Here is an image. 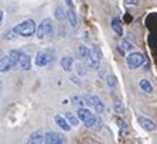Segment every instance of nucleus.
<instances>
[{"label":"nucleus","instance_id":"obj_29","mask_svg":"<svg viewBox=\"0 0 157 144\" xmlns=\"http://www.w3.org/2000/svg\"><path fill=\"white\" fill-rule=\"evenodd\" d=\"M2 21H3V11L0 10V24H2Z\"/></svg>","mask_w":157,"mask_h":144},{"label":"nucleus","instance_id":"obj_18","mask_svg":"<svg viewBox=\"0 0 157 144\" xmlns=\"http://www.w3.org/2000/svg\"><path fill=\"white\" fill-rule=\"evenodd\" d=\"M72 65H74V59L72 57H64L61 59V66L64 71H71V68H72Z\"/></svg>","mask_w":157,"mask_h":144},{"label":"nucleus","instance_id":"obj_27","mask_svg":"<svg viewBox=\"0 0 157 144\" xmlns=\"http://www.w3.org/2000/svg\"><path fill=\"white\" fill-rule=\"evenodd\" d=\"M124 3L128 4V6H137L139 0H124Z\"/></svg>","mask_w":157,"mask_h":144},{"label":"nucleus","instance_id":"obj_10","mask_svg":"<svg viewBox=\"0 0 157 144\" xmlns=\"http://www.w3.org/2000/svg\"><path fill=\"white\" fill-rule=\"evenodd\" d=\"M14 65L11 62V59L9 58V55H4L2 59H0V72H7L13 68Z\"/></svg>","mask_w":157,"mask_h":144},{"label":"nucleus","instance_id":"obj_22","mask_svg":"<svg viewBox=\"0 0 157 144\" xmlns=\"http://www.w3.org/2000/svg\"><path fill=\"white\" fill-rule=\"evenodd\" d=\"M65 17H67V11H64V9L58 6V7L55 9V18L61 21V20H64Z\"/></svg>","mask_w":157,"mask_h":144},{"label":"nucleus","instance_id":"obj_25","mask_svg":"<svg viewBox=\"0 0 157 144\" xmlns=\"http://www.w3.org/2000/svg\"><path fill=\"white\" fill-rule=\"evenodd\" d=\"M77 72L78 75H85L86 74V71H85V66L82 64H77Z\"/></svg>","mask_w":157,"mask_h":144},{"label":"nucleus","instance_id":"obj_11","mask_svg":"<svg viewBox=\"0 0 157 144\" xmlns=\"http://www.w3.org/2000/svg\"><path fill=\"white\" fill-rule=\"evenodd\" d=\"M18 66H20L23 71L31 69V59H30V55H27L26 52H23L21 58H20V62H18Z\"/></svg>","mask_w":157,"mask_h":144},{"label":"nucleus","instance_id":"obj_14","mask_svg":"<svg viewBox=\"0 0 157 144\" xmlns=\"http://www.w3.org/2000/svg\"><path fill=\"white\" fill-rule=\"evenodd\" d=\"M54 119H55V123H57V126H59L62 130H64V131H70L71 127H72L70 123L67 122L65 117H62V116H58V115H57Z\"/></svg>","mask_w":157,"mask_h":144},{"label":"nucleus","instance_id":"obj_23","mask_svg":"<svg viewBox=\"0 0 157 144\" xmlns=\"http://www.w3.org/2000/svg\"><path fill=\"white\" fill-rule=\"evenodd\" d=\"M106 83H108V86L109 88H115L117 85V79L115 75H108L106 76Z\"/></svg>","mask_w":157,"mask_h":144},{"label":"nucleus","instance_id":"obj_3","mask_svg":"<svg viewBox=\"0 0 157 144\" xmlns=\"http://www.w3.org/2000/svg\"><path fill=\"white\" fill-rule=\"evenodd\" d=\"M144 55L142 52H130L126 57V64H128L129 69H137L139 66H142L144 64Z\"/></svg>","mask_w":157,"mask_h":144},{"label":"nucleus","instance_id":"obj_2","mask_svg":"<svg viewBox=\"0 0 157 144\" xmlns=\"http://www.w3.org/2000/svg\"><path fill=\"white\" fill-rule=\"evenodd\" d=\"M13 31L17 34V36H21V37H31L34 32H37V25H36V21L31 20V18H27L24 21L18 23L16 25Z\"/></svg>","mask_w":157,"mask_h":144},{"label":"nucleus","instance_id":"obj_5","mask_svg":"<svg viewBox=\"0 0 157 144\" xmlns=\"http://www.w3.org/2000/svg\"><path fill=\"white\" fill-rule=\"evenodd\" d=\"M52 32V23L50 18H44L43 21L38 24V27H37V37L38 38H45L47 36H50Z\"/></svg>","mask_w":157,"mask_h":144},{"label":"nucleus","instance_id":"obj_17","mask_svg":"<svg viewBox=\"0 0 157 144\" xmlns=\"http://www.w3.org/2000/svg\"><path fill=\"white\" fill-rule=\"evenodd\" d=\"M133 50V44L130 43V41L128 40H122L121 44H119V51H121L122 54H124V52H130V51Z\"/></svg>","mask_w":157,"mask_h":144},{"label":"nucleus","instance_id":"obj_1","mask_svg":"<svg viewBox=\"0 0 157 144\" xmlns=\"http://www.w3.org/2000/svg\"><path fill=\"white\" fill-rule=\"evenodd\" d=\"M77 115H78V119L84 123L86 127L94 129V130H101V127H102V120H101V117L94 115V113H92L91 110H88L86 108H79Z\"/></svg>","mask_w":157,"mask_h":144},{"label":"nucleus","instance_id":"obj_16","mask_svg":"<svg viewBox=\"0 0 157 144\" xmlns=\"http://www.w3.org/2000/svg\"><path fill=\"white\" fill-rule=\"evenodd\" d=\"M67 18H68V21H70V24L72 27H78V16L74 9H68L67 10Z\"/></svg>","mask_w":157,"mask_h":144},{"label":"nucleus","instance_id":"obj_26","mask_svg":"<svg viewBox=\"0 0 157 144\" xmlns=\"http://www.w3.org/2000/svg\"><path fill=\"white\" fill-rule=\"evenodd\" d=\"M13 34H16V32L13 31V30H11V31H7V32H6V34H4V37H3V38H4V40H14L16 37L13 36Z\"/></svg>","mask_w":157,"mask_h":144},{"label":"nucleus","instance_id":"obj_13","mask_svg":"<svg viewBox=\"0 0 157 144\" xmlns=\"http://www.w3.org/2000/svg\"><path fill=\"white\" fill-rule=\"evenodd\" d=\"M110 27H112V30L115 31L116 36H123V27H122V23H121V20H119L117 17L112 18V21H110Z\"/></svg>","mask_w":157,"mask_h":144},{"label":"nucleus","instance_id":"obj_9","mask_svg":"<svg viewBox=\"0 0 157 144\" xmlns=\"http://www.w3.org/2000/svg\"><path fill=\"white\" fill-rule=\"evenodd\" d=\"M44 141H45V134L41 130H36V131L30 134L29 144H43Z\"/></svg>","mask_w":157,"mask_h":144},{"label":"nucleus","instance_id":"obj_24","mask_svg":"<svg viewBox=\"0 0 157 144\" xmlns=\"http://www.w3.org/2000/svg\"><path fill=\"white\" fill-rule=\"evenodd\" d=\"M113 109H115V112L119 113V115H122V113L124 112L123 103H122L121 100H115V103H113Z\"/></svg>","mask_w":157,"mask_h":144},{"label":"nucleus","instance_id":"obj_28","mask_svg":"<svg viewBox=\"0 0 157 144\" xmlns=\"http://www.w3.org/2000/svg\"><path fill=\"white\" fill-rule=\"evenodd\" d=\"M65 3H67V6L70 9H74V2L72 0H65Z\"/></svg>","mask_w":157,"mask_h":144},{"label":"nucleus","instance_id":"obj_7","mask_svg":"<svg viewBox=\"0 0 157 144\" xmlns=\"http://www.w3.org/2000/svg\"><path fill=\"white\" fill-rule=\"evenodd\" d=\"M45 144H64V136L61 133H57V131H48L45 133Z\"/></svg>","mask_w":157,"mask_h":144},{"label":"nucleus","instance_id":"obj_21","mask_svg":"<svg viewBox=\"0 0 157 144\" xmlns=\"http://www.w3.org/2000/svg\"><path fill=\"white\" fill-rule=\"evenodd\" d=\"M65 119H67V122L70 123L71 126H78V123H79L78 116H75L74 113H71V112H67L65 113Z\"/></svg>","mask_w":157,"mask_h":144},{"label":"nucleus","instance_id":"obj_4","mask_svg":"<svg viewBox=\"0 0 157 144\" xmlns=\"http://www.w3.org/2000/svg\"><path fill=\"white\" fill-rule=\"evenodd\" d=\"M54 59V51L52 50H41L36 55V64L38 66H45Z\"/></svg>","mask_w":157,"mask_h":144},{"label":"nucleus","instance_id":"obj_15","mask_svg":"<svg viewBox=\"0 0 157 144\" xmlns=\"http://www.w3.org/2000/svg\"><path fill=\"white\" fill-rule=\"evenodd\" d=\"M7 55H9V58L11 59L13 65H14V66H18V62H20V58H21V55H23V51H20V50H11Z\"/></svg>","mask_w":157,"mask_h":144},{"label":"nucleus","instance_id":"obj_12","mask_svg":"<svg viewBox=\"0 0 157 144\" xmlns=\"http://www.w3.org/2000/svg\"><path fill=\"white\" fill-rule=\"evenodd\" d=\"M86 64H88V66H89V68H91V69H95V71L101 68V59H99L96 55L92 54V52H91V55L88 57Z\"/></svg>","mask_w":157,"mask_h":144},{"label":"nucleus","instance_id":"obj_30","mask_svg":"<svg viewBox=\"0 0 157 144\" xmlns=\"http://www.w3.org/2000/svg\"><path fill=\"white\" fill-rule=\"evenodd\" d=\"M4 55H3V52H2V51H0V59H2V58H3Z\"/></svg>","mask_w":157,"mask_h":144},{"label":"nucleus","instance_id":"obj_20","mask_svg":"<svg viewBox=\"0 0 157 144\" xmlns=\"http://www.w3.org/2000/svg\"><path fill=\"white\" fill-rule=\"evenodd\" d=\"M91 55V48L85 47V45H79L78 47V57L81 59H88V57Z\"/></svg>","mask_w":157,"mask_h":144},{"label":"nucleus","instance_id":"obj_19","mask_svg":"<svg viewBox=\"0 0 157 144\" xmlns=\"http://www.w3.org/2000/svg\"><path fill=\"white\" fill-rule=\"evenodd\" d=\"M139 88L143 90V92H146V93H151V92H153V86H151V83H150L147 79H140Z\"/></svg>","mask_w":157,"mask_h":144},{"label":"nucleus","instance_id":"obj_8","mask_svg":"<svg viewBox=\"0 0 157 144\" xmlns=\"http://www.w3.org/2000/svg\"><path fill=\"white\" fill-rule=\"evenodd\" d=\"M137 122H139V124L146 130V131H154V130L157 129L156 123H154L153 120L144 117V116H137Z\"/></svg>","mask_w":157,"mask_h":144},{"label":"nucleus","instance_id":"obj_6","mask_svg":"<svg viewBox=\"0 0 157 144\" xmlns=\"http://www.w3.org/2000/svg\"><path fill=\"white\" fill-rule=\"evenodd\" d=\"M84 100L88 106H91V108L95 109V112L98 113V115L103 113V110H105V104L102 103V100H101L98 96H85Z\"/></svg>","mask_w":157,"mask_h":144}]
</instances>
